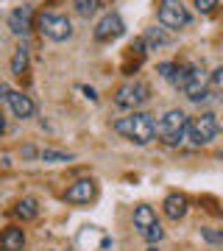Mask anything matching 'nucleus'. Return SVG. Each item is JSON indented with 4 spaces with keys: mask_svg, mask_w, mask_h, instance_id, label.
Masks as SVG:
<instances>
[{
    "mask_svg": "<svg viewBox=\"0 0 223 251\" xmlns=\"http://www.w3.org/2000/svg\"><path fill=\"white\" fill-rule=\"evenodd\" d=\"M115 131L137 145H148L156 137V120L148 112H131V115L115 120Z\"/></svg>",
    "mask_w": 223,
    "mask_h": 251,
    "instance_id": "obj_1",
    "label": "nucleus"
},
{
    "mask_svg": "<svg viewBox=\"0 0 223 251\" xmlns=\"http://www.w3.org/2000/svg\"><path fill=\"white\" fill-rule=\"evenodd\" d=\"M187 123H190V117L181 109H170V112H165L159 117V123H156V137L165 145H178L187 137Z\"/></svg>",
    "mask_w": 223,
    "mask_h": 251,
    "instance_id": "obj_2",
    "label": "nucleus"
},
{
    "mask_svg": "<svg viewBox=\"0 0 223 251\" xmlns=\"http://www.w3.org/2000/svg\"><path fill=\"white\" fill-rule=\"evenodd\" d=\"M148 95H151L148 84H145V81H140V78H131V81H125L123 87H117L115 103L120 109H131V112H137V109L148 100Z\"/></svg>",
    "mask_w": 223,
    "mask_h": 251,
    "instance_id": "obj_3",
    "label": "nucleus"
},
{
    "mask_svg": "<svg viewBox=\"0 0 223 251\" xmlns=\"http://www.w3.org/2000/svg\"><path fill=\"white\" fill-rule=\"evenodd\" d=\"M218 131H221V123H218V117L212 112H201L187 123V137L193 145H206L209 140H215Z\"/></svg>",
    "mask_w": 223,
    "mask_h": 251,
    "instance_id": "obj_4",
    "label": "nucleus"
},
{
    "mask_svg": "<svg viewBox=\"0 0 223 251\" xmlns=\"http://www.w3.org/2000/svg\"><path fill=\"white\" fill-rule=\"evenodd\" d=\"M39 31H42V36L53 39V42H64V39L73 36V23L64 14L45 11V14H39Z\"/></svg>",
    "mask_w": 223,
    "mask_h": 251,
    "instance_id": "obj_5",
    "label": "nucleus"
},
{
    "mask_svg": "<svg viewBox=\"0 0 223 251\" xmlns=\"http://www.w3.org/2000/svg\"><path fill=\"white\" fill-rule=\"evenodd\" d=\"M134 226H137V232L143 234L151 246H153V243H159L162 237H165L159 221H156V212H153L148 204H140L137 209H134Z\"/></svg>",
    "mask_w": 223,
    "mask_h": 251,
    "instance_id": "obj_6",
    "label": "nucleus"
},
{
    "mask_svg": "<svg viewBox=\"0 0 223 251\" xmlns=\"http://www.w3.org/2000/svg\"><path fill=\"white\" fill-rule=\"evenodd\" d=\"M159 23L170 31L190 25V11L181 0H159Z\"/></svg>",
    "mask_w": 223,
    "mask_h": 251,
    "instance_id": "obj_7",
    "label": "nucleus"
},
{
    "mask_svg": "<svg viewBox=\"0 0 223 251\" xmlns=\"http://www.w3.org/2000/svg\"><path fill=\"white\" fill-rule=\"evenodd\" d=\"M125 25H123V17L117 14V11H109L103 17L98 20V25H95V39L98 42H112L117 36H123Z\"/></svg>",
    "mask_w": 223,
    "mask_h": 251,
    "instance_id": "obj_8",
    "label": "nucleus"
},
{
    "mask_svg": "<svg viewBox=\"0 0 223 251\" xmlns=\"http://www.w3.org/2000/svg\"><path fill=\"white\" fill-rule=\"evenodd\" d=\"M95 198V181L92 179H78L64 190V201L67 204H89Z\"/></svg>",
    "mask_w": 223,
    "mask_h": 251,
    "instance_id": "obj_9",
    "label": "nucleus"
},
{
    "mask_svg": "<svg viewBox=\"0 0 223 251\" xmlns=\"http://www.w3.org/2000/svg\"><path fill=\"white\" fill-rule=\"evenodd\" d=\"M31 23H34V9L31 6H17V9L9 14V31L14 36H25L31 31Z\"/></svg>",
    "mask_w": 223,
    "mask_h": 251,
    "instance_id": "obj_10",
    "label": "nucleus"
},
{
    "mask_svg": "<svg viewBox=\"0 0 223 251\" xmlns=\"http://www.w3.org/2000/svg\"><path fill=\"white\" fill-rule=\"evenodd\" d=\"M184 95H187L193 103H204V100L212 98V95H209V87H206V75H204L201 70H198L196 78H193L187 87H184Z\"/></svg>",
    "mask_w": 223,
    "mask_h": 251,
    "instance_id": "obj_11",
    "label": "nucleus"
},
{
    "mask_svg": "<svg viewBox=\"0 0 223 251\" xmlns=\"http://www.w3.org/2000/svg\"><path fill=\"white\" fill-rule=\"evenodd\" d=\"M9 106H11V112H14L20 120H28V117H34V112H36L34 100L28 98V95H23V92H14V90L9 92Z\"/></svg>",
    "mask_w": 223,
    "mask_h": 251,
    "instance_id": "obj_12",
    "label": "nucleus"
},
{
    "mask_svg": "<svg viewBox=\"0 0 223 251\" xmlns=\"http://www.w3.org/2000/svg\"><path fill=\"white\" fill-rule=\"evenodd\" d=\"M0 249L3 251H23L25 249V232L20 226H9L0 234Z\"/></svg>",
    "mask_w": 223,
    "mask_h": 251,
    "instance_id": "obj_13",
    "label": "nucleus"
},
{
    "mask_svg": "<svg viewBox=\"0 0 223 251\" xmlns=\"http://www.w3.org/2000/svg\"><path fill=\"white\" fill-rule=\"evenodd\" d=\"M162 206H165V215L170 221H181V218L187 215V198L181 196V193H170Z\"/></svg>",
    "mask_w": 223,
    "mask_h": 251,
    "instance_id": "obj_14",
    "label": "nucleus"
},
{
    "mask_svg": "<svg viewBox=\"0 0 223 251\" xmlns=\"http://www.w3.org/2000/svg\"><path fill=\"white\" fill-rule=\"evenodd\" d=\"M100 6H103V0H73V9L78 17H92V14H98Z\"/></svg>",
    "mask_w": 223,
    "mask_h": 251,
    "instance_id": "obj_15",
    "label": "nucleus"
},
{
    "mask_svg": "<svg viewBox=\"0 0 223 251\" xmlns=\"http://www.w3.org/2000/svg\"><path fill=\"white\" fill-rule=\"evenodd\" d=\"M36 212H39V206H36L34 198H23V201H20V204L14 206V215L23 218V221H34Z\"/></svg>",
    "mask_w": 223,
    "mask_h": 251,
    "instance_id": "obj_16",
    "label": "nucleus"
},
{
    "mask_svg": "<svg viewBox=\"0 0 223 251\" xmlns=\"http://www.w3.org/2000/svg\"><path fill=\"white\" fill-rule=\"evenodd\" d=\"M25 67H28V48L20 45L17 50H14V56H11V73H14V75H23Z\"/></svg>",
    "mask_w": 223,
    "mask_h": 251,
    "instance_id": "obj_17",
    "label": "nucleus"
},
{
    "mask_svg": "<svg viewBox=\"0 0 223 251\" xmlns=\"http://www.w3.org/2000/svg\"><path fill=\"white\" fill-rule=\"evenodd\" d=\"M145 45H148V48L168 45V36L162 34V28H148V31H145Z\"/></svg>",
    "mask_w": 223,
    "mask_h": 251,
    "instance_id": "obj_18",
    "label": "nucleus"
},
{
    "mask_svg": "<svg viewBox=\"0 0 223 251\" xmlns=\"http://www.w3.org/2000/svg\"><path fill=\"white\" fill-rule=\"evenodd\" d=\"M176 70H178V62H162V64H156V73H159L165 81H170V84H173V78H176Z\"/></svg>",
    "mask_w": 223,
    "mask_h": 251,
    "instance_id": "obj_19",
    "label": "nucleus"
},
{
    "mask_svg": "<svg viewBox=\"0 0 223 251\" xmlns=\"http://www.w3.org/2000/svg\"><path fill=\"white\" fill-rule=\"evenodd\" d=\"M39 156H42V162H70V159H73L70 153H62V151H50V148H45V151L39 153Z\"/></svg>",
    "mask_w": 223,
    "mask_h": 251,
    "instance_id": "obj_20",
    "label": "nucleus"
},
{
    "mask_svg": "<svg viewBox=\"0 0 223 251\" xmlns=\"http://www.w3.org/2000/svg\"><path fill=\"white\" fill-rule=\"evenodd\" d=\"M196 3V9L201 11V14H212L215 9H218V0H193Z\"/></svg>",
    "mask_w": 223,
    "mask_h": 251,
    "instance_id": "obj_21",
    "label": "nucleus"
},
{
    "mask_svg": "<svg viewBox=\"0 0 223 251\" xmlns=\"http://www.w3.org/2000/svg\"><path fill=\"white\" fill-rule=\"evenodd\" d=\"M9 84H0V100H9Z\"/></svg>",
    "mask_w": 223,
    "mask_h": 251,
    "instance_id": "obj_22",
    "label": "nucleus"
},
{
    "mask_svg": "<svg viewBox=\"0 0 223 251\" xmlns=\"http://www.w3.org/2000/svg\"><path fill=\"white\" fill-rule=\"evenodd\" d=\"M6 131V117H3V112H0V134Z\"/></svg>",
    "mask_w": 223,
    "mask_h": 251,
    "instance_id": "obj_23",
    "label": "nucleus"
},
{
    "mask_svg": "<svg viewBox=\"0 0 223 251\" xmlns=\"http://www.w3.org/2000/svg\"><path fill=\"white\" fill-rule=\"evenodd\" d=\"M148 251H156V246H151V249H148Z\"/></svg>",
    "mask_w": 223,
    "mask_h": 251,
    "instance_id": "obj_24",
    "label": "nucleus"
}]
</instances>
